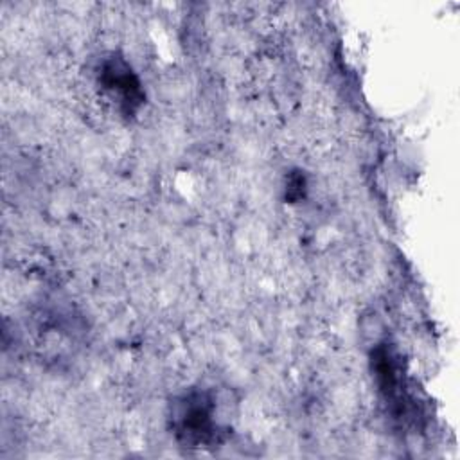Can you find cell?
I'll use <instances>...</instances> for the list:
<instances>
[{"instance_id": "2", "label": "cell", "mask_w": 460, "mask_h": 460, "mask_svg": "<svg viewBox=\"0 0 460 460\" xmlns=\"http://www.w3.org/2000/svg\"><path fill=\"white\" fill-rule=\"evenodd\" d=\"M99 83L108 92V95L119 102L124 113H133L144 102L142 84L129 66V63L120 56H111L104 59L99 74Z\"/></svg>"}, {"instance_id": "1", "label": "cell", "mask_w": 460, "mask_h": 460, "mask_svg": "<svg viewBox=\"0 0 460 460\" xmlns=\"http://www.w3.org/2000/svg\"><path fill=\"white\" fill-rule=\"evenodd\" d=\"M172 429L187 447H205L219 440L216 401L207 390H192L172 406Z\"/></svg>"}]
</instances>
